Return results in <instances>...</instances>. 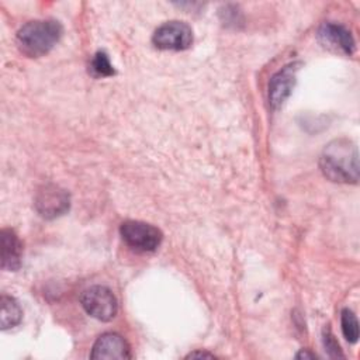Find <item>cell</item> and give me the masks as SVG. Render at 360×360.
I'll list each match as a JSON object with an SVG mask.
<instances>
[{
    "mask_svg": "<svg viewBox=\"0 0 360 360\" xmlns=\"http://www.w3.org/2000/svg\"><path fill=\"white\" fill-rule=\"evenodd\" d=\"M319 38L323 41V44H328L329 46H335L345 52L346 55L353 53L354 51V39L347 28L339 24L333 22H325L319 28Z\"/></svg>",
    "mask_w": 360,
    "mask_h": 360,
    "instance_id": "obj_10",
    "label": "cell"
},
{
    "mask_svg": "<svg viewBox=\"0 0 360 360\" xmlns=\"http://www.w3.org/2000/svg\"><path fill=\"white\" fill-rule=\"evenodd\" d=\"M295 357H297V359H315L316 354L309 353V352H307V350H301L300 353L295 354Z\"/></svg>",
    "mask_w": 360,
    "mask_h": 360,
    "instance_id": "obj_16",
    "label": "cell"
},
{
    "mask_svg": "<svg viewBox=\"0 0 360 360\" xmlns=\"http://www.w3.org/2000/svg\"><path fill=\"white\" fill-rule=\"evenodd\" d=\"M340 321H342V332L346 340L350 343H356L359 339V322L356 315L346 308L342 311Z\"/></svg>",
    "mask_w": 360,
    "mask_h": 360,
    "instance_id": "obj_12",
    "label": "cell"
},
{
    "mask_svg": "<svg viewBox=\"0 0 360 360\" xmlns=\"http://www.w3.org/2000/svg\"><path fill=\"white\" fill-rule=\"evenodd\" d=\"M80 304L93 318L108 322L118 309V302L112 291L104 285H93L86 288L80 295Z\"/></svg>",
    "mask_w": 360,
    "mask_h": 360,
    "instance_id": "obj_3",
    "label": "cell"
},
{
    "mask_svg": "<svg viewBox=\"0 0 360 360\" xmlns=\"http://www.w3.org/2000/svg\"><path fill=\"white\" fill-rule=\"evenodd\" d=\"M319 166L326 179L335 183H357L359 153L357 146L345 138L328 143L319 158Z\"/></svg>",
    "mask_w": 360,
    "mask_h": 360,
    "instance_id": "obj_1",
    "label": "cell"
},
{
    "mask_svg": "<svg viewBox=\"0 0 360 360\" xmlns=\"http://www.w3.org/2000/svg\"><path fill=\"white\" fill-rule=\"evenodd\" d=\"M91 69L96 72L98 76H111L114 75L112 65L110 63V59L107 53L104 52H97L91 60Z\"/></svg>",
    "mask_w": 360,
    "mask_h": 360,
    "instance_id": "obj_13",
    "label": "cell"
},
{
    "mask_svg": "<svg viewBox=\"0 0 360 360\" xmlns=\"http://www.w3.org/2000/svg\"><path fill=\"white\" fill-rule=\"evenodd\" d=\"M300 63L294 62L290 65H285L283 69H280L277 73L273 75V77L269 82V103L271 108L277 110L280 108L284 101L290 97L295 80H297V72H298Z\"/></svg>",
    "mask_w": 360,
    "mask_h": 360,
    "instance_id": "obj_7",
    "label": "cell"
},
{
    "mask_svg": "<svg viewBox=\"0 0 360 360\" xmlns=\"http://www.w3.org/2000/svg\"><path fill=\"white\" fill-rule=\"evenodd\" d=\"M152 42L159 49L184 51L193 44V31L183 21H169L155 31Z\"/></svg>",
    "mask_w": 360,
    "mask_h": 360,
    "instance_id": "obj_5",
    "label": "cell"
},
{
    "mask_svg": "<svg viewBox=\"0 0 360 360\" xmlns=\"http://www.w3.org/2000/svg\"><path fill=\"white\" fill-rule=\"evenodd\" d=\"M120 233L124 242L138 252H153L163 239L156 226L142 221H125L120 228Z\"/></svg>",
    "mask_w": 360,
    "mask_h": 360,
    "instance_id": "obj_4",
    "label": "cell"
},
{
    "mask_svg": "<svg viewBox=\"0 0 360 360\" xmlns=\"http://www.w3.org/2000/svg\"><path fill=\"white\" fill-rule=\"evenodd\" d=\"M35 208L44 218L59 217L69 210V194L58 186H44L35 197Z\"/></svg>",
    "mask_w": 360,
    "mask_h": 360,
    "instance_id": "obj_6",
    "label": "cell"
},
{
    "mask_svg": "<svg viewBox=\"0 0 360 360\" xmlns=\"http://www.w3.org/2000/svg\"><path fill=\"white\" fill-rule=\"evenodd\" d=\"M1 315H0V325L1 329H10L17 326L22 319V309L15 298L8 295H1Z\"/></svg>",
    "mask_w": 360,
    "mask_h": 360,
    "instance_id": "obj_11",
    "label": "cell"
},
{
    "mask_svg": "<svg viewBox=\"0 0 360 360\" xmlns=\"http://www.w3.org/2000/svg\"><path fill=\"white\" fill-rule=\"evenodd\" d=\"M195 357H207V359H214L215 354L208 353V352H193L187 356V359H195Z\"/></svg>",
    "mask_w": 360,
    "mask_h": 360,
    "instance_id": "obj_15",
    "label": "cell"
},
{
    "mask_svg": "<svg viewBox=\"0 0 360 360\" xmlns=\"http://www.w3.org/2000/svg\"><path fill=\"white\" fill-rule=\"evenodd\" d=\"M323 346L330 357H343V353L340 352V347L329 328L323 330Z\"/></svg>",
    "mask_w": 360,
    "mask_h": 360,
    "instance_id": "obj_14",
    "label": "cell"
},
{
    "mask_svg": "<svg viewBox=\"0 0 360 360\" xmlns=\"http://www.w3.org/2000/svg\"><path fill=\"white\" fill-rule=\"evenodd\" d=\"M62 25L55 20H35L24 24L17 32L20 49L30 56L48 53L62 37Z\"/></svg>",
    "mask_w": 360,
    "mask_h": 360,
    "instance_id": "obj_2",
    "label": "cell"
},
{
    "mask_svg": "<svg viewBox=\"0 0 360 360\" xmlns=\"http://www.w3.org/2000/svg\"><path fill=\"white\" fill-rule=\"evenodd\" d=\"M91 359H131V349L127 340L118 333H104L93 345Z\"/></svg>",
    "mask_w": 360,
    "mask_h": 360,
    "instance_id": "obj_8",
    "label": "cell"
},
{
    "mask_svg": "<svg viewBox=\"0 0 360 360\" xmlns=\"http://www.w3.org/2000/svg\"><path fill=\"white\" fill-rule=\"evenodd\" d=\"M1 267L8 271H15L21 266L22 245L13 229H1Z\"/></svg>",
    "mask_w": 360,
    "mask_h": 360,
    "instance_id": "obj_9",
    "label": "cell"
}]
</instances>
